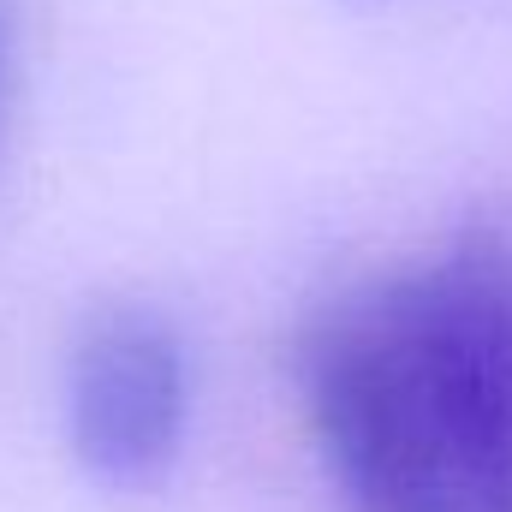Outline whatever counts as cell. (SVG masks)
<instances>
[{
  "mask_svg": "<svg viewBox=\"0 0 512 512\" xmlns=\"http://www.w3.org/2000/svg\"><path fill=\"white\" fill-rule=\"evenodd\" d=\"M298 387L340 512H512V304L489 227L322 310Z\"/></svg>",
  "mask_w": 512,
  "mask_h": 512,
  "instance_id": "cell-1",
  "label": "cell"
},
{
  "mask_svg": "<svg viewBox=\"0 0 512 512\" xmlns=\"http://www.w3.org/2000/svg\"><path fill=\"white\" fill-rule=\"evenodd\" d=\"M191 423V364L173 322L108 310L84 328L66 382V435L90 483L114 495L161 489Z\"/></svg>",
  "mask_w": 512,
  "mask_h": 512,
  "instance_id": "cell-2",
  "label": "cell"
},
{
  "mask_svg": "<svg viewBox=\"0 0 512 512\" xmlns=\"http://www.w3.org/2000/svg\"><path fill=\"white\" fill-rule=\"evenodd\" d=\"M495 256H501V280H507V304H512V227H489Z\"/></svg>",
  "mask_w": 512,
  "mask_h": 512,
  "instance_id": "cell-3",
  "label": "cell"
},
{
  "mask_svg": "<svg viewBox=\"0 0 512 512\" xmlns=\"http://www.w3.org/2000/svg\"><path fill=\"white\" fill-rule=\"evenodd\" d=\"M0 84H6V0H0Z\"/></svg>",
  "mask_w": 512,
  "mask_h": 512,
  "instance_id": "cell-4",
  "label": "cell"
}]
</instances>
